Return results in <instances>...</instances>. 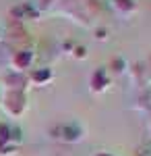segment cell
<instances>
[{"instance_id":"obj_1","label":"cell","mask_w":151,"mask_h":156,"mask_svg":"<svg viewBox=\"0 0 151 156\" xmlns=\"http://www.w3.org/2000/svg\"><path fill=\"white\" fill-rule=\"evenodd\" d=\"M52 137H58L64 142H79L83 137V131L77 125H58L52 129Z\"/></svg>"},{"instance_id":"obj_2","label":"cell","mask_w":151,"mask_h":156,"mask_svg":"<svg viewBox=\"0 0 151 156\" xmlns=\"http://www.w3.org/2000/svg\"><path fill=\"white\" fill-rule=\"evenodd\" d=\"M31 62V52H17L15 56V67L17 69H27Z\"/></svg>"},{"instance_id":"obj_3","label":"cell","mask_w":151,"mask_h":156,"mask_svg":"<svg viewBox=\"0 0 151 156\" xmlns=\"http://www.w3.org/2000/svg\"><path fill=\"white\" fill-rule=\"evenodd\" d=\"M50 77H52V71H50V69H44V71H37V73L33 75V79L37 81V83H44L46 79H50Z\"/></svg>"},{"instance_id":"obj_4","label":"cell","mask_w":151,"mask_h":156,"mask_svg":"<svg viewBox=\"0 0 151 156\" xmlns=\"http://www.w3.org/2000/svg\"><path fill=\"white\" fill-rule=\"evenodd\" d=\"M77 56H79V58L85 56V48H77Z\"/></svg>"}]
</instances>
